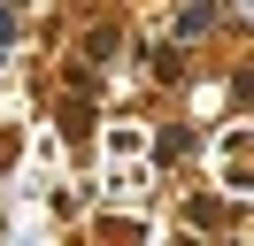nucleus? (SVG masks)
<instances>
[{
  "mask_svg": "<svg viewBox=\"0 0 254 246\" xmlns=\"http://www.w3.org/2000/svg\"><path fill=\"white\" fill-rule=\"evenodd\" d=\"M8 39H16V15H8V8H0V46H8Z\"/></svg>",
  "mask_w": 254,
  "mask_h": 246,
  "instance_id": "obj_2",
  "label": "nucleus"
},
{
  "mask_svg": "<svg viewBox=\"0 0 254 246\" xmlns=\"http://www.w3.org/2000/svg\"><path fill=\"white\" fill-rule=\"evenodd\" d=\"M177 31H185V39H200V31H216V8H185V15H177Z\"/></svg>",
  "mask_w": 254,
  "mask_h": 246,
  "instance_id": "obj_1",
  "label": "nucleus"
}]
</instances>
